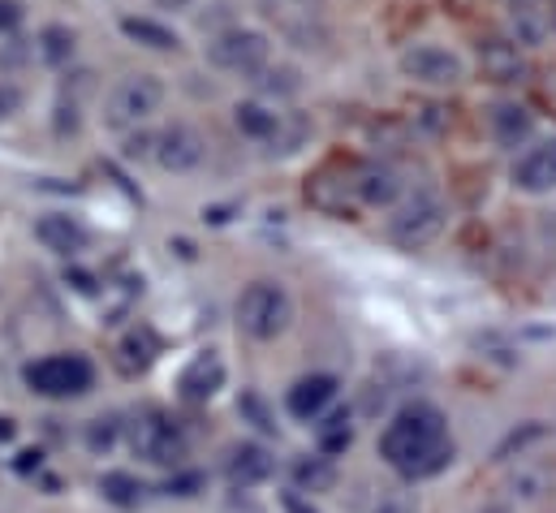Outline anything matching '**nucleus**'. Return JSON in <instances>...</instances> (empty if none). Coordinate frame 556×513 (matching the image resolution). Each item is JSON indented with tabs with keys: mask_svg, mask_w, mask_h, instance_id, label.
I'll use <instances>...</instances> for the list:
<instances>
[{
	"mask_svg": "<svg viewBox=\"0 0 556 513\" xmlns=\"http://www.w3.org/2000/svg\"><path fill=\"white\" fill-rule=\"evenodd\" d=\"M155 359H160V337H155L147 324L130 328V333L117 341V363H122V372H130V376L147 372Z\"/></svg>",
	"mask_w": 556,
	"mask_h": 513,
	"instance_id": "22",
	"label": "nucleus"
},
{
	"mask_svg": "<svg viewBox=\"0 0 556 513\" xmlns=\"http://www.w3.org/2000/svg\"><path fill=\"white\" fill-rule=\"evenodd\" d=\"M350 182H354V199L358 208H397L406 186H402V173L384 160H363L350 168Z\"/></svg>",
	"mask_w": 556,
	"mask_h": 513,
	"instance_id": "12",
	"label": "nucleus"
},
{
	"mask_svg": "<svg viewBox=\"0 0 556 513\" xmlns=\"http://www.w3.org/2000/svg\"><path fill=\"white\" fill-rule=\"evenodd\" d=\"M548 26H553V35H556V0H548Z\"/></svg>",
	"mask_w": 556,
	"mask_h": 513,
	"instance_id": "42",
	"label": "nucleus"
},
{
	"mask_svg": "<svg viewBox=\"0 0 556 513\" xmlns=\"http://www.w3.org/2000/svg\"><path fill=\"white\" fill-rule=\"evenodd\" d=\"M151 155H155V164L164 173H194L203 164V155H207V138L194 126H186V122H173V126H164L155 134Z\"/></svg>",
	"mask_w": 556,
	"mask_h": 513,
	"instance_id": "11",
	"label": "nucleus"
},
{
	"mask_svg": "<svg viewBox=\"0 0 556 513\" xmlns=\"http://www.w3.org/2000/svg\"><path fill=\"white\" fill-rule=\"evenodd\" d=\"M126 431H130L135 453L147 458L151 466H173V471H181L190 445H186L181 427H177L168 414H160V410H139V414L126 423Z\"/></svg>",
	"mask_w": 556,
	"mask_h": 513,
	"instance_id": "6",
	"label": "nucleus"
},
{
	"mask_svg": "<svg viewBox=\"0 0 556 513\" xmlns=\"http://www.w3.org/2000/svg\"><path fill=\"white\" fill-rule=\"evenodd\" d=\"M337 488V466H332V458H324V453H306V458H298L293 462V492H311V497H319V492H332Z\"/></svg>",
	"mask_w": 556,
	"mask_h": 513,
	"instance_id": "23",
	"label": "nucleus"
},
{
	"mask_svg": "<svg viewBox=\"0 0 556 513\" xmlns=\"http://www.w3.org/2000/svg\"><path fill=\"white\" fill-rule=\"evenodd\" d=\"M39 61L43 65H70L74 61V48H78V39H74V30L70 26H61V22H52V26H43L39 30Z\"/></svg>",
	"mask_w": 556,
	"mask_h": 513,
	"instance_id": "28",
	"label": "nucleus"
},
{
	"mask_svg": "<svg viewBox=\"0 0 556 513\" xmlns=\"http://www.w3.org/2000/svg\"><path fill=\"white\" fill-rule=\"evenodd\" d=\"M306 134H311V126L302 122V117H280V126H277V134L268 138V155H293L302 142H306Z\"/></svg>",
	"mask_w": 556,
	"mask_h": 513,
	"instance_id": "30",
	"label": "nucleus"
},
{
	"mask_svg": "<svg viewBox=\"0 0 556 513\" xmlns=\"http://www.w3.org/2000/svg\"><path fill=\"white\" fill-rule=\"evenodd\" d=\"M540 436H544V427H540V423H527V427H522V431H509V436H505V445H501V449H496V458H509V453H514V449H518V453H522V449H527V445H531V440H540Z\"/></svg>",
	"mask_w": 556,
	"mask_h": 513,
	"instance_id": "33",
	"label": "nucleus"
},
{
	"mask_svg": "<svg viewBox=\"0 0 556 513\" xmlns=\"http://www.w3.org/2000/svg\"><path fill=\"white\" fill-rule=\"evenodd\" d=\"M17 113H22V91L13 83H0V126L13 122Z\"/></svg>",
	"mask_w": 556,
	"mask_h": 513,
	"instance_id": "34",
	"label": "nucleus"
},
{
	"mask_svg": "<svg viewBox=\"0 0 556 513\" xmlns=\"http://www.w3.org/2000/svg\"><path fill=\"white\" fill-rule=\"evenodd\" d=\"M514 186L522 195H553L556 190V138L527 147L514 164Z\"/></svg>",
	"mask_w": 556,
	"mask_h": 513,
	"instance_id": "15",
	"label": "nucleus"
},
{
	"mask_svg": "<svg viewBox=\"0 0 556 513\" xmlns=\"http://www.w3.org/2000/svg\"><path fill=\"white\" fill-rule=\"evenodd\" d=\"M22 17H26L22 0H0V35H13L22 26Z\"/></svg>",
	"mask_w": 556,
	"mask_h": 513,
	"instance_id": "35",
	"label": "nucleus"
},
{
	"mask_svg": "<svg viewBox=\"0 0 556 513\" xmlns=\"http://www.w3.org/2000/svg\"><path fill=\"white\" fill-rule=\"evenodd\" d=\"M233 315H238L242 337H251V341H277L280 333L289 328V320H293V298H289V289L280 280H251L238 293Z\"/></svg>",
	"mask_w": 556,
	"mask_h": 513,
	"instance_id": "2",
	"label": "nucleus"
},
{
	"mask_svg": "<svg viewBox=\"0 0 556 513\" xmlns=\"http://www.w3.org/2000/svg\"><path fill=\"white\" fill-rule=\"evenodd\" d=\"M160 104H164V83L155 74H126L104 100V126L117 129V134H130L151 113H160Z\"/></svg>",
	"mask_w": 556,
	"mask_h": 513,
	"instance_id": "4",
	"label": "nucleus"
},
{
	"mask_svg": "<svg viewBox=\"0 0 556 513\" xmlns=\"http://www.w3.org/2000/svg\"><path fill=\"white\" fill-rule=\"evenodd\" d=\"M238 414L251 423V427H260L264 436H277V410L264 401V392H255V388H247L242 397H238Z\"/></svg>",
	"mask_w": 556,
	"mask_h": 513,
	"instance_id": "29",
	"label": "nucleus"
},
{
	"mask_svg": "<svg viewBox=\"0 0 556 513\" xmlns=\"http://www.w3.org/2000/svg\"><path fill=\"white\" fill-rule=\"evenodd\" d=\"M203 488H207V479H203L199 471H177V475L164 484V492H168V497H199Z\"/></svg>",
	"mask_w": 556,
	"mask_h": 513,
	"instance_id": "32",
	"label": "nucleus"
},
{
	"mask_svg": "<svg viewBox=\"0 0 556 513\" xmlns=\"http://www.w3.org/2000/svg\"><path fill=\"white\" fill-rule=\"evenodd\" d=\"M371 513H418V510L406 492H389V497H380V501H376V510Z\"/></svg>",
	"mask_w": 556,
	"mask_h": 513,
	"instance_id": "37",
	"label": "nucleus"
},
{
	"mask_svg": "<svg viewBox=\"0 0 556 513\" xmlns=\"http://www.w3.org/2000/svg\"><path fill=\"white\" fill-rule=\"evenodd\" d=\"M122 418L117 414H100V418H91L87 423V445L96 449V453H104V449H113L117 445V436H122Z\"/></svg>",
	"mask_w": 556,
	"mask_h": 513,
	"instance_id": "31",
	"label": "nucleus"
},
{
	"mask_svg": "<svg viewBox=\"0 0 556 513\" xmlns=\"http://www.w3.org/2000/svg\"><path fill=\"white\" fill-rule=\"evenodd\" d=\"M280 117L273 104H264V100H242V104H233V126L242 129L247 138H255V142H268L273 134H277Z\"/></svg>",
	"mask_w": 556,
	"mask_h": 513,
	"instance_id": "24",
	"label": "nucleus"
},
{
	"mask_svg": "<svg viewBox=\"0 0 556 513\" xmlns=\"http://www.w3.org/2000/svg\"><path fill=\"white\" fill-rule=\"evenodd\" d=\"M264 13L298 48H324L328 43V22H324L319 0H264Z\"/></svg>",
	"mask_w": 556,
	"mask_h": 513,
	"instance_id": "8",
	"label": "nucleus"
},
{
	"mask_svg": "<svg viewBox=\"0 0 556 513\" xmlns=\"http://www.w3.org/2000/svg\"><path fill=\"white\" fill-rule=\"evenodd\" d=\"M514 488L527 497V501H535V497H544V488H548V479L540 475V471H527V475H518L514 479Z\"/></svg>",
	"mask_w": 556,
	"mask_h": 513,
	"instance_id": "36",
	"label": "nucleus"
},
{
	"mask_svg": "<svg viewBox=\"0 0 556 513\" xmlns=\"http://www.w3.org/2000/svg\"><path fill=\"white\" fill-rule=\"evenodd\" d=\"M13 431H17V427H13V418H4V414H0V440H13Z\"/></svg>",
	"mask_w": 556,
	"mask_h": 513,
	"instance_id": "41",
	"label": "nucleus"
},
{
	"mask_svg": "<svg viewBox=\"0 0 556 513\" xmlns=\"http://www.w3.org/2000/svg\"><path fill=\"white\" fill-rule=\"evenodd\" d=\"M17 471H22V475H30V471H39V453H35V449H26V453H17Z\"/></svg>",
	"mask_w": 556,
	"mask_h": 513,
	"instance_id": "40",
	"label": "nucleus"
},
{
	"mask_svg": "<svg viewBox=\"0 0 556 513\" xmlns=\"http://www.w3.org/2000/svg\"><path fill=\"white\" fill-rule=\"evenodd\" d=\"M225 388V359L216 354V350H203V354H194L186 367H181V376H177V392L186 397V401H212L216 392Z\"/></svg>",
	"mask_w": 556,
	"mask_h": 513,
	"instance_id": "16",
	"label": "nucleus"
},
{
	"mask_svg": "<svg viewBox=\"0 0 556 513\" xmlns=\"http://www.w3.org/2000/svg\"><path fill=\"white\" fill-rule=\"evenodd\" d=\"M151 147H155V134H130L126 138V160H142V155H151Z\"/></svg>",
	"mask_w": 556,
	"mask_h": 513,
	"instance_id": "38",
	"label": "nucleus"
},
{
	"mask_svg": "<svg viewBox=\"0 0 556 513\" xmlns=\"http://www.w3.org/2000/svg\"><path fill=\"white\" fill-rule=\"evenodd\" d=\"M100 492H104V501L117 505V510H139L142 497H147V484H142L139 475H130V471H109V475L100 479Z\"/></svg>",
	"mask_w": 556,
	"mask_h": 513,
	"instance_id": "27",
	"label": "nucleus"
},
{
	"mask_svg": "<svg viewBox=\"0 0 556 513\" xmlns=\"http://www.w3.org/2000/svg\"><path fill=\"white\" fill-rule=\"evenodd\" d=\"M306 203L324 216H337V221H354L358 212V199H354V182H350V168H337V164H324L306 177Z\"/></svg>",
	"mask_w": 556,
	"mask_h": 513,
	"instance_id": "10",
	"label": "nucleus"
},
{
	"mask_svg": "<svg viewBox=\"0 0 556 513\" xmlns=\"http://www.w3.org/2000/svg\"><path fill=\"white\" fill-rule=\"evenodd\" d=\"M479 74L488 83H501V87H514V83H527L531 78V61L518 43L509 39H483L479 43Z\"/></svg>",
	"mask_w": 556,
	"mask_h": 513,
	"instance_id": "13",
	"label": "nucleus"
},
{
	"mask_svg": "<svg viewBox=\"0 0 556 513\" xmlns=\"http://www.w3.org/2000/svg\"><path fill=\"white\" fill-rule=\"evenodd\" d=\"M402 74L418 87H457L466 78V65L457 52H448L440 43H410L402 52Z\"/></svg>",
	"mask_w": 556,
	"mask_h": 513,
	"instance_id": "9",
	"label": "nucleus"
},
{
	"mask_svg": "<svg viewBox=\"0 0 556 513\" xmlns=\"http://www.w3.org/2000/svg\"><path fill=\"white\" fill-rule=\"evenodd\" d=\"M273 471H277L273 453H268L264 445H255V440L233 445V449H229V458H225V475H229V484H233L238 492L260 488L264 479H273Z\"/></svg>",
	"mask_w": 556,
	"mask_h": 513,
	"instance_id": "18",
	"label": "nucleus"
},
{
	"mask_svg": "<svg viewBox=\"0 0 556 513\" xmlns=\"http://www.w3.org/2000/svg\"><path fill=\"white\" fill-rule=\"evenodd\" d=\"M315 440H319V453L324 458H337L354 445V418L350 410H332V414H319L315 423Z\"/></svg>",
	"mask_w": 556,
	"mask_h": 513,
	"instance_id": "26",
	"label": "nucleus"
},
{
	"mask_svg": "<svg viewBox=\"0 0 556 513\" xmlns=\"http://www.w3.org/2000/svg\"><path fill=\"white\" fill-rule=\"evenodd\" d=\"M380 453L402 479H431L453 462L457 449L448 436V418L431 401H410L380 431Z\"/></svg>",
	"mask_w": 556,
	"mask_h": 513,
	"instance_id": "1",
	"label": "nucleus"
},
{
	"mask_svg": "<svg viewBox=\"0 0 556 513\" xmlns=\"http://www.w3.org/2000/svg\"><path fill=\"white\" fill-rule=\"evenodd\" d=\"M122 30H126V39H135V43L151 48V52H177L181 48V35L173 26H164L160 17H147V13H126Z\"/></svg>",
	"mask_w": 556,
	"mask_h": 513,
	"instance_id": "21",
	"label": "nucleus"
},
{
	"mask_svg": "<svg viewBox=\"0 0 556 513\" xmlns=\"http://www.w3.org/2000/svg\"><path fill=\"white\" fill-rule=\"evenodd\" d=\"M268 52H273L268 35L251 30V26H225L207 39V61L216 70H229V74H242V78L260 74L268 65Z\"/></svg>",
	"mask_w": 556,
	"mask_h": 513,
	"instance_id": "7",
	"label": "nucleus"
},
{
	"mask_svg": "<svg viewBox=\"0 0 556 513\" xmlns=\"http://www.w3.org/2000/svg\"><path fill=\"white\" fill-rule=\"evenodd\" d=\"M35 242H39L43 251H52V255L74 259L87 251L91 234H87V225H83L78 216H70V212H48V216L35 221Z\"/></svg>",
	"mask_w": 556,
	"mask_h": 513,
	"instance_id": "14",
	"label": "nucleus"
},
{
	"mask_svg": "<svg viewBox=\"0 0 556 513\" xmlns=\"http://www.w3.org/2000/svg\"><path fill=\"white\" fill-rule=\"evenodd\" d=\"M337 376H328V372H315V376H302L298 385L289 388V397H285V410L293 414V418H302V423H315L319 414H328V405L337 401Z\"/></svg>",
	"mask_w": 556,
	"mask_h": 513,
	"instance_id": "17",
	"label": "nucleus"
},
{
	"mask_svg": "<svg viewBox=\"0 0 556 513\" xmlns=\"http://www.w3.org/2000/svg\"><path fill=\"white\" fill-rule=\"evenodd\" d=\"M251 83H255V91L264 96V100H293L298 91H302V70L298 65H285V61H268L260 74H251Z\"/></svg>",
	"mask_w": 556,
	"mask_h": 513,
	"instance_id": "25",
	"label": "nucleus"
},
{
	"mask_svg": "<svg viewBox=\"0 0 556 513\" xmlns=\"http://www.w3.org/2000/svg\"><path fill=\"white\" fill-rule=\"evenodd\" d=\"M505 26H509V43H518L522 52L527 48H540L553 26H548V0H509V13H505Z\"/></svg>",
	"mask_w": 556,
	"mask_h": 513,
	"instance_id": "19",
	"label": "nucleus"
},
{
	"mask_svg": "<svg viewBox=\"0 0 556 513\" xmlns=\"http://www.w3.org/2000/svg\"><path fill=\"white\" fill-rule=\"evenodd\" d=\"M488 126H492L496 147L518 151V147H527V142L535 138V113L522 109V104H514V100H505V104H496V109L488 113Z\"/></svg>",
	"mask_w": 556,
	"mask_h": 513,
	"instance_id": "20",
	"label": "nucleus"
},
{
	"mask_svg": "<svg viewBox=\"0 0 556 513\" xmlns=\"http://www.w3.org/2000/svg\"><path fill=\"white\" fill-rule=\"evenodd\" d=\"M280 505H285V513H319L306 497H302V492H285V497H280Z\"/></svg>",
	"mask_w": 556,
	"mask_h": 513,
	"instance_id": "39",
	"label": "nucleus"
},
{
	"mask_svg": "<svg viewBox=\"0 0 556 513\" xmlns=\"http://www.w3.org/2000/svg\"><path fill=\"white\" fill-rule=\"evenodd\" d=\"M22 380H26L30 392H39V397L65 401V397L91 392L96 367H91V359H83V354H48V359L30 363V367L22 372Z\"/></svg>",
	"mask_w": 556,
	"mask_h": 513,
	"instance_id": "5",
	"label": "nucleus"
},
{
	"mask_svg": "<svg viewBox=\"0 0 556 513\" xmlns=\"http://www.w3.org/2000/svg\"><path fill=\"white\" fill-rule=\"evenodd\" d=\"M444 225H448L444 199L435 190H418L406 203L393 208V216H389V242L402 247V251H422V247H431L444 234Z\"/></svg>",
	"mask_w": 556,
	"mask_h": 513,
	"instance_id": "3",
	"label": "nucleus"
}]
</instances>
